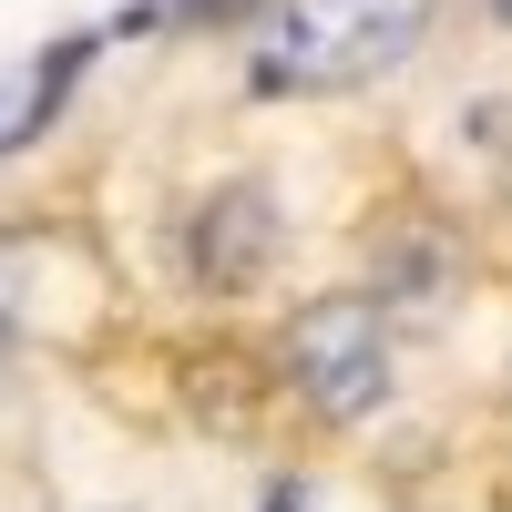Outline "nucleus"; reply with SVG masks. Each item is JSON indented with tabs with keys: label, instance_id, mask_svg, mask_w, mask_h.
<instances>
[{
	"label": "nucleus",
	"instance_id": "nucleus-4",
	"mask_svg": "<svg viewBox=\"0 0 512 512\" xmlns=\"http://www.w3.org/2000/svg\"><path fill=\"white\" fill-rule=\"evenodd\" d=\"M82 52H93V41H52L41 62H0V154H11V144H31L41 123H52V103L72 93Z\"/></svg>",
	"mask_w": 512,
	"mask_h": 512
},
{
	"label": "nucleus",
	"instance_id": "nucleus-5",
	"mask_svg": "<svg viewBox=\"0 0 512 512\" xmlns=\"http://www.w3.org/2000/svg\"><path fill=\"white\" fill-rule=\"evenodd\" d=\"M267 512H308V492H297V482H277V492H267Z\"/></svg>",
	"mask_w": 512,
	"mask_h": 512
},
{
	"label": "nucleus",
	"instance_id": "nucleus-2",
	"mask_svg": "<svg viewBox=\"0 0 512 512\" xmlns=\"http://www.w3.org/2000/svg\"><path fill=\"white\" fill-rule=\"evenodd\" d=\"M287 390L318 420H369L390 400V328H379L369 297H318L287 328Z\"/></svg>",
	"mask_w": 512,
	"mask_h": 512
},
{
	"label": "nucleus",
	"instance_id": "nucleus-6",
	"mask_svg": "<svg viewBox=\"0 0 512 512\" xmlns=\"http://www.w3.org/2000/svg\"><path fill=\"white\" fill-rule=\"evenodd\" d=\"M175 11H195V21H216V11H236V0H175Z\"/></svg>",
	"mask_w": 512,
	"mask_h": 512
},
{
	"label": "nucleus",
	"instance_id": "nucleus-3",
	"mask_svg": "<svg viewBox=\"0 0 512 512\" xmlns=\"http://www.w3.org/2000/svg\"><path fill=\"white\" fill-rule=\"evenodd\" d=\"M277 256V195L267 185H226L195 205V287H256Z\"/></svg>",
	"mask_w": 512,
	"mask_h": 512
},
{
	"label": "nucleus",
	"instance_id": "nucleus-7",
	"mask_svg": "<svg viewBox=\"0 0 512 512\" xmlns=\"http://www.w3.org/2000/svg\"><path fill=\"white\" fill-rule=\"evenodd\" d=\"M502 11H512V0H502Z\"/></svg>",
	"mask_w": 512,
	"mask_h": 512
},
{
	"label": "nucleus",
	"instance_id": "nucleus-1",
	"mask_svg": "<svg viewBox=\"0 0 512 512\" xmlns=\"http://www.w3.org/2000/svg\"><path fill=\"white\" fill-rule=\"evenodd\" d=\"M410 41H420V0H297L256 41V82L267 93H328V82L400 62Z\"/></svg>",
	"mask_w": 512,
	"mask_h": 512
}]
</instances>
